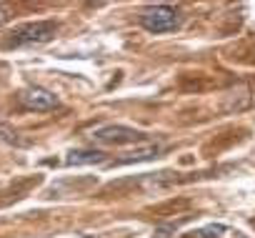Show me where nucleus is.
Instances as JSON below:
<instances>
[{"label": "nucleus", "instance_id": "1", "mask_svg": "<svg viewBox=\"0 0 255 238\" xmlns=\"http://www.w3.org/2000/svg\"><path fill=\"white\" fill-rule=\"evenodd\" d=\"M60 30V25L55 20H35V23H25L20 28H15L10 33V38L5 40L8 48H23V45H40L55 38V33Z\"/></svg>", "mask_w": 255, "mask_h": 238}, {"label": "nucleus", "instance_id": "2", "mask_svg": "<svg viewBox=\"0 0 255 238\" xmlns=\"http://www.w3.org/2000/svg\"><path fill=\"white\" fill-rule=\"evenodd\" d=\"M88 138H90L93 143H98V146H130V143H143V133H140V131L128 128V126H120V123L100 126V128H95Z\"/></svg>", "mask_w": 255, "mask_h": 238}, {"label": "nucleus", "instance_id": "3", "mask_svg": "<svg viewBox=\"0 0 255 238\" xmlns=\"http://www.w3.org/2000/svg\"><path fill=\"white\" fill-rule=\"evenodd\" d=\"M178 10L170 5H150L140 13V25L148 33H170L178 28Z\"/></svg>", "mask_w": 255, "mask_h": 238}, {"label": "nucleus", "instance_id": "4", "mask_svg": "<svg viewBox=\"0 0 255 238\" xmlns=\"http://www.w3.org/2000/svg\"><path fill=\"white\" fill-rule=\"evenodd\" d=\"M18 100H20V105L25 110H38V113H45V110L58 108V98L50 90L40 88V85H30V88L20 90L18 93Z\"/></svg>", "mask_w": 255, "mask_h": 238}, {"label": "nucleus", "instance_id": "5", "mask_svg": "<svg viewBox=\"0 0 255 238\" xmlns=\"http://www.w3.org/2000/svg\"><path fill=\"white\" fill-rule=\"evenodd\" d=\"M158 153H160V146H158V143H143V146H138L135 151H128V153H123V156L115 161V166H128V163L150 161V158H155Z\"/></svg>", "mask_w": 255, "mask_h": 238}, {"label": "nucleus", "instance_id": "6", "mask_svg": "<svg viewBox=\"0 0 255 238\" xmlns=\"http://www.w3.org/2000/svg\"><path fill=\"white\" fill-rule=\"evenodd\" d=\"M103 161H105V153L95 151V148H78V151H70L65 158L68 166H93V163H103Z\"/></svg>", "mask_w": 255, "mask_h": 238}, {"label": "nucleus", "instance_id": "7", "mask_svg": "<svg viewBox=\"0 0 255 238\" xmlns=\"http://www.w3.org/2000/svg\"><path fill=\"white\" fill-rule=\"evenodd\" d=\"M225 231H228V228H225L223 223H210V226H205V228H198V231L188 233L185 238H220Z\"/></svg>", "mask_w": 255, "mask_h": 238}, {"label": "nucleus", "instance_id": "8", "mask_svg": "<svg viewBox=\"0 0 255 238\" xmlns=\"http://www.w3.org/2000/svg\"><path fill=\"white\" fill-rule=\"evenodd\" d=\"M178 226H180V223H163V226H158V228L153 231V238H170V236L178 231Z\"/></svg>", "mask_w": 255, "mask_h": 238}, {"label": "nucleus", "instance_id": "9", "mask_svg": "<svg viewBox=\"0 0 255 238\" xmlns=\"http://www.w3.org/2000/svg\"><path fill=\"white\" fill-rule=\"evenodd\" d=\"M8 18H10V15H8V10H5L3 5H0V25H3V23H5Z\"/></svg>", "mask_w": 255, "mask_h": 238}, {"label": "nucleus", "instance_id": "10", "mask_svg": "<svg viewBox=\"0 0 255 238\" xmlns=\"http://www.w3.org/2000/svg\"><path fill=\"white\" fill-rule=\"evenodd\" d=\"M235 238H243V233H235Z\"/></svg>", "mask_w": 255, "mask_h": 238}]
</instances>
